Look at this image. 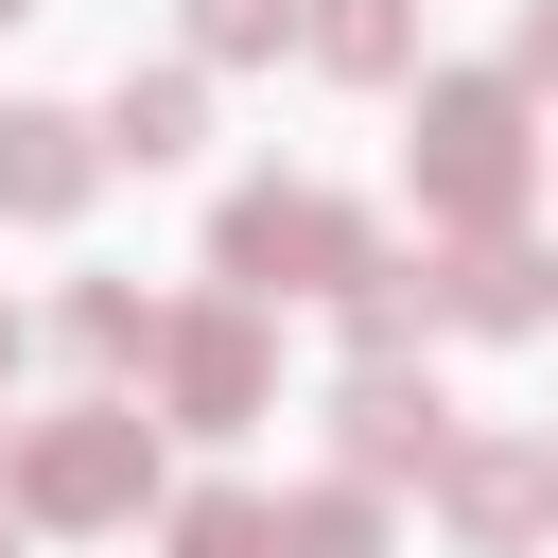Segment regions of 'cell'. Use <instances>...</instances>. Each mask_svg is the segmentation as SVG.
Masks as SVG:
<instances>
[{
	"label": "cell",
	"instance_id": "11",
	"mask_svg": "<svg viewBox=\"0 0 558 558\" xmlns=\"http://www.w3.org/2000/svg\"><path fill=\"white\" fill-rule=\"evenodd\" d=\"M279 558H366V488H314V506H279Z\"/></svg>",
	"mask_w": 558,
	"mask_h": 558
},
{
	"label": "cell",
	"instance_id": "8",
	"mask_svg": "<svg viewBox=\"0 0 558 558\" xmlns=\"http://www.w3.org/2000/svg\"><path fill=\"white\" fill-rule=\"evenodd\" d=\"M174 558H279V506H244V488H209V506L174 523Z\"/></svg>",
	"mask_w": 558,
	"mask_h": 558
},
{
	"label": "cell",
	"instance_id": "6",
	"mask_svg": "<svg viewBox=\"0 0 558 558\" xmlns=\"http://www.w3.org/2000/svg\"><path fill=\"white\" fill-rule=\"evenodd\" d=\"M0 209H87V122L17 105V122H0Z\"/></svg>",
	"mask_w": 558,
	"mask_h": 558
},
{
	"label": "cell",
	"instance_id": "10",
	"mask_svg": "<svg viewBox=\"0 0 558 558\" xmlns=\"http://www.w3.org/2000/svg\"><path fill=\"white\" fill-rule=\"evenodd\" d=\"M314 52H331V70H401V0H331Z\"/></svg>",
	"mask_w": 558,
	"mask_h": 558
},
{
	"label": "cell",
	"instance_id": "5",
	"mask_svg": "<svg viewBox=\"0 0 558 558\" xmlns=\"http://www.w3.org/2000/svg\"><path fill=\"white\" fill-rule=\"evenodd\" d=\"M436 488H453V523H471V541H523V523L558 506V453H506V436H488V453H453Z\"/></svg>",
	"mask_w": 558,
	"mask_h": 558
},
{
	"label": "cell",
	"instance_id": "4",
	"mask_svg": "<svg viewBox=\"0 0 558 558\" xmlns=\"http://www.w3.org/2000/svg\"><path fill=\"white\" fill-rule=\"evenodd\" d=\"M157 366H174V401H192V418H244V401H262L244 314H174V331H157Z\"/></svg>",
	"mask_w": 558,
	"mask_h": 558
},
{
	"label": "cell",
	"instance_id": "3",
	"mask_svg": "<svg viewBox=\"0 0 558 558\" xmlns=\"http://www.w3.org/2000/svg\"><path fill=\"white\" fill-rule=\"evenodd\" d=\"M418 122H436V140H418L436 209H471V227H488V209H523V105H506V87H436Z\"/></svg>",
	"mask_w": 558,
	"mask_h": 558
},
{
	"label": "cell",
	"instance_id": "1",
	"mask_svg": "<svg viewBox=\"0 0 558 558\" xmlns=\"http://www.w3.org/2000/svg\"><path fill=\"white\" fill-rule=\"evenodd\" d=\"M227 279H244V296H279V279H384V244H366L331 192H244V209H227Z\"/></svg>",
	"mask_w": 558,
	"mask_h": 558
},
{
	"label": "cell",
	"instance_id": "13",
	"mask_svg": "<svg viewBox=\"0 0 558 558\" xmlns=\"http://www.w3.org/2000/svg\"><path fill=\"white\" fill-rule=\"evenodd\" d=\"M523 70H541V87H558V0H541V17H523Z\"/></svg>",
	"mask_w": 558,
	"mask_h": 558
},
{
	"label": "cell",
	"instance_id": "7",
	"mask_svg": "<svg viewBox=\"0 0 558 558\" xmlns=\"http://www.w3.org/2000/svg\"><path fill=\"white\" fill-rule=\"evenodd\" d=\"M401 453L436 471V384H401V366H366V384H349V471H401Z\"/></svg>",
	"mask_w": 558,
	"mask_h": 558
},
{
	"label": "cell",
	"instance_id": "2",
	"mask_svg": "<svg viewBox=\"0 0 558 558\" xmlns=\"http://www.w3.org/2000/svg\"><path fill=\"white\" fill-rule=\"evenodd\" d=\"M17 506H35V523H122V506H140V418H122V401H70V418L17 453Z\"/></svg>",
	"mask_w": 558,
	"mask_h": 558
},
{
	"label": "cell",
	"instance_id": "9",
	"mask_svg": "<svg viewBox=\"0 0 558 558\" xmlns=\"http://www.w3.org/2000/svg\"><path fill=\"white\" fill-rule=\"evenodd\" d=\"M122 157H192V70H157V87H122Z\"/></svg>",
	"mask_w": 558,
	"mask_h": 558
},
{
	"label": "cell",
	"instance_id": "14",
	"mask_svg": "<svg viewBox=\"0 0 558 558\" xmlns=\"http://www.w3.org/2000/svg\"><path fill=\"white\" fill-rule=\"evenodd\" d=\"M0 558H17V523H0Z\"/></svg>",
	"mask_w": 558,
	"mask_h": 558
},
{
	"label": "cell",
	"instance_id": "12",
	"mask_svg": "<svg viewBox=\"0 0 558 558\" xmlns=\"http://www.w3.org/2000/svg\"><path fill=\"white\" fill-rule=\"evenodd\" d=\"M296 0H192V52H279Z\"/></svg>",
	"mask_w": 558,
	"mask_h": 558
}]
</instances>
